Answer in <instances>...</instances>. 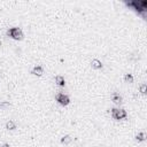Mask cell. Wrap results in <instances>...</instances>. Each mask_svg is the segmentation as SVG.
<instances>
[{
    "label": "cell",
    "instance_id": "9",
    "mask_svg": "<svg viewBox=\"0 0 147 147\" xmlns=\"http://www.w3.org/2000/svg\"><path fill=\"white\" fill-rule=\"evenodd\" d=\"M71 142H72V138L69 134H65V136H63L61 138V144L62 145H70Z\"/></svg>",
    "mask_w": 147,
    "mask_h": 147
},
{
    "label": "cell",
    "instance_id": "4",
    "mask_svg": "<svg viewBox=\"0 0 147 147\" xmlns=\"http://www.w3.org/2000/svg\"><path fill=\"white\" fill-rule=\"evenodd\" d=\"M55 100H56L60 105H62V106H68V105L70 103L69 96H68L67 94H64V93H57V94L55 95Z\"/></svg>",
    "mask_w": 147,
    "mask_h": 147
},
{
    "label": "cell",
    "instance_id": "13",
    "mask_svg": "<svg viewBox=\"0 0 147 147\" xmlns=\"http://www.w3.org/2000/svg\"><path fill=\"white\" fill-rule=\"evenodd\" d=\"M146 88H147V85L144 83V84H141L140 86H139V91H140V93L141 94H146Z\"/></svg>",
    "mask_w": 147,
    "mask_h": 147
},
{
    "label": "cell",
    "instance_id": "12",
    "mask_svg": "<svg viewBox=\"0 0 147 147\" xmlns=\"http://www.w3.org/2000/svg\"><path fill=\"white\" fill-rule=\"evenodd\" d=\"M124 80L126 83H133V76L131 74H125L124 75Z\"/></svg>",
    "mask_w": 147,
    "mask_h": 147
},
{
    "label": "cell",
    "instance_id": "6",
    "mask_svg": "<svg viewBox=\"0 0 147 147\" xmlns=\"http://www.w3.org/2000/svg\"><path fill=\"white\" fill-rule=\"evenodd\" d=\"M122 96L119 95V93H117V92H114L113 94H111V101L115 103V105H121L122 103Z\"/></svg>",
    "mask_w": 147,
    "mask_h": 147
},
{
    "label": "cell",
    "instance_id": "7",
    "mask_svg": "<svg viewBox=\"0 0 147 147\" xmlns=\"http://www.w3.org/2000/svg\"><path fill=\"white\" fill-rule=\"evenodd\" d=\"M91 67H92L93 69H101V68L103 67V64H102V62H101L99 59H93V60L91 61Z\"/></svg>",
    "mask_w": 147,
    "mask_h": 147
},
{
    "label": "cell",
    "instance_id": "3",
    "mask_svg": "<svg viewBox=\"0 0 147 147\" xmlns=\"http://www.w3.org/2000/svg\"><path fill=\"white\" fill-rule=\"evenodd\" d=\"M110 110H111V117H113L114 119L119 121V119H124V118H126V116H127V114H126V111H125L124 109L113 108V109H110Z\"/></svg>",
    "mask_w": 147,
    "mask_h": 147
},
{
    "label": "cell",
    "instance_id": "14",
    "mask_svg": "<svg viewBox=\"0 0 147 147\" xmlns=\"http://www.w3.org/2000/svg\"><path fill=\"white\" fill-rule=\"evenodd\" d=\"M10 106V103L9 102H0V107H2V108H6V107H9Z\"/></svg>",
    "mask_w": 147,
    "mask_h": 147
},
{
    "label": "cell",
    "instance_id": "2",
    "mask_svg": "<svg viewBox=\"0 0 147 147\" xmlns=\"http://www.w3.org/2000/svg\"><path fill=\"white\" fill-rule=\"evenodd\" d=\"M6 33H7V36L11 37V38L15 39V40H21V39L23 38V32H22V30H21L20 28H16V26L8 29Z\"/></svg>",
    "mask_w": 147,
    "mask_h": 147
},
{
    "label": "cell",
    "instance_id": "10",
    "mask_svg": "<svg viewBox=\"0 0 147 147\" xmlns=\"http://www.w3.org/2000/svg\"><path fill=\"white\" fill-rule=\"evenodd\" d=\"M16 127H17V124H16L15 121H11V119H10V121H8V122L6 123V129H7V130H11V131H13V130H15Z\"/></svg>",
    "mask_w": 147,
    "mask_h": 147
},
{
    "label": "cell",
    "instance_id": "8",
    "mask_svg": "<svg viewBox=\"0 0 147 147\" xmlns=\"http://www.w3.org/2000/svg\"><path fill=\"white\" fill-rule=\"evenodd\" d=\"M55 84H56L57 86H60V87H63V86L65 85V79H64V77L61 76V75L55 76Z\"/></svg>",
    "mask_w": 147,
    "mask_h": 147
},
{
    "label": "cell",
    "instance_id": "16",
    "mask_svg": "<svg viewBox=\"0 0 147 147\" xmlns=\"http://www.w3.org/2000/svg\"><path fill=\"white\" fill-rule=\"evenodd\" d=\"M1 45H2V41H1V40H0V46H1Z\"/></svg>",
    "mask_w": 147,
    "mask_h": 147
},
{
    "label": "cell",
    "instance_id": "11",
    "mask_svg": "<svg viewBox=\"0 0 147 147\" xmlns=\"http://www.w3.org/2000/svg\"><path fill=\"white\" fill-rule=\"evenodd\" d=\"M134 139L138 141V142H141V141H145L146 140V133L145 132H139L134 136Z\"/></svg>",
    "mask_w": 147,
    "mask_h": 147
},
{
    "label": "cell",
    "instance_id": "5",
    "mask_svg": "<svg viewBox=\"0 0 147 147\" xmlns=\"http://www.w3.org/2000/svg\"><path fill=\"white\" fill-rule=\"evenodd\" d=\"M31 74L34 76H41L44 74V68L41 65H34L31 70Z\"/></svg>",
    "mask_w": 147,
    "mask_h": 147
},
{
    "label": "cell",
    "instance_id": "15",
    "mask_svg": "<svg viewBox=\"0 0 147 147\" xmlns=\"http://www.w3.org/2000/svg\"><path fill=\"white\" fill-rule=\"evenodd\" d=\"M0 147H10V146H9V144H7V142H5V144H2V145H0Z\"/></svg>",
    "mask_w": 147,
    "mask_h": 147
},
{
    "label": "cell",
    "instance_id": "1",
    "mask_svg": "<svg viewBox=\"0 0 147 147\" xmlns=\"http://www.w3.org/2000/svg\"><path fill=\"white\" fill-rule=\"evenodd\" d=\"M124 3L127 7L133 8L139 15H141L146 20V11H147V1L146 0H131V1L125 0Z\"/></svg>",
    "mask_w": 147,
    "mask_h": 147
}]
</instances>
